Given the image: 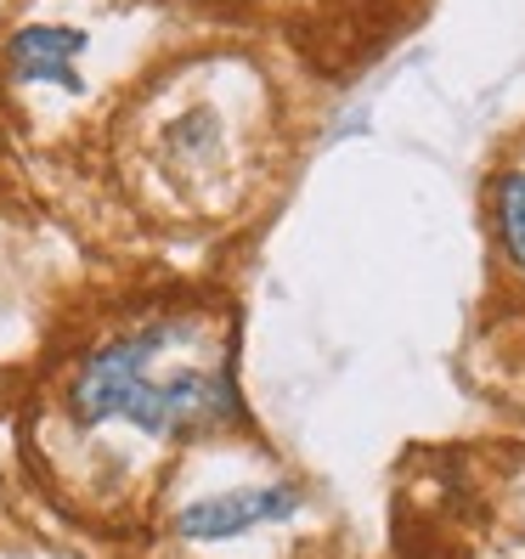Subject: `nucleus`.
<instances>
[{
	"label": "nucleus",
	"instance_id": "obj_1",
	"mask_svg": "<svg viewBox=\"0 0 525 559\" xmlns=\"http://www.w3.org/2000/svg\"><path fill=\"white\" fill-rule=\"evenodd\" d=\"M192 322H153L142 334H124L80 361L69 384V413L80 424H136L147 436L199 441L243 418L232 368H164L158 361Z\"/></svg>",
	"mask_w": 525,
	"mask_h": 559
},
{
	"label": "nucleus",
	"instance_id": "obj_4",
	"mask_svg": "<svg viewBox=\"0 0 525 559\" xmlns=\"http://www.w3.org/2000/svg\"><path fill=\"white\" fill-rule=\"evenodd\" d=\"M498 238H503L509 260L525 272V170H509L498 181Z\"/></svg>",
	"mask_w": 525,
	"mask_h": 559
},
{
	"label": "nucleus",
	"instance_id": "obj_3",
	"mask_svg": "<svg viewBox=\"0 0 525 559\" xmlns=\"http://www.w3.org/2000/svg\"><path fill=\"white\" fill-rule=\"evenodd\" d=\"M80 51H85V35H80V28H51V23H35V28H23V35L12 40L7 69H12L17 80L80 85V74H74Z\"/></svg>",
	"mask_w": 525,
	"mask_h": 559
},
{
	"label": "nucleus",
	"instance_id": "obj_2",
	"mask_svg": "<svg viewBox=\"0 0 525 559\" xmlns=\"http://www.w3.org/2000/svg\"><path fill=\"white\" fill-rule=\"evenodd\" d=\"M300 509V486H238V491H220V498H204L176 514V532L192 543H226V537H243L254 525H272L288 520Z\"/></svg>",
	"mask_w": 525,
	"mask_h": 559
}]
</instances>
